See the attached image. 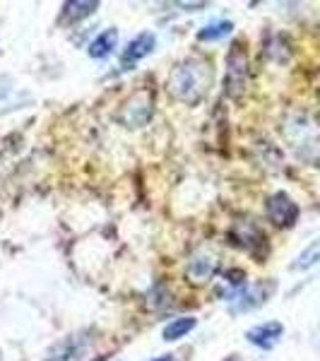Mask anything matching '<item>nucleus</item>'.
Listing matches in <instances>:
<instances>
[{"instance_id": "f257e3e1", "label": "nucleus", "mask_w": 320, "mask_h": 361, "mask_svg": "<svg viewBox=\"0 0 320 361\" xmlns=\"http://www.w3.org/2000/svg\"><path fill=\"white\" fill-rule=\"evenodd\" d=\"M212 63L205 56H188L181 63H176V68L168 75V94L176 102L195 106L212 87Z\"/></svg>"}, {"instance_id": "f03ea898", "label": "nucleus", "mask_w": 320, "mask_h": 361, "mask_svg": "<svg viewBox=\"0 0 320 361\" xmlns=\"http://www.w3.org/2000/svg\"><path fill=\"white\" fill-rule=\"evenodd\" d=\"M279 133L292 154L304 164H320V121L304 109L284 114Z\"/></svg>"}, {"instance_id": "7ed1b4c3", "label": "nucleus", "mask_w": 320, "mask_h": 361, "mask_svg": "<svg viewBox=\"0 0 320 361\" xmlns=\"http://www.w3.org/2000/svg\"><path fill=\"white\" fill-rule=\"evenodd\" d=\"M229 241L234 243L236 248H241V250H246L248 255H253L258 263H263L265 255L270 253V243H267L263 226L255 222L253 217L236 219L229 229Z\"/></svg>"}, {"instance_id": "20e7f679", "label": "nucleus", "mask_w": 320, "mask_h": 361, "mask_svg": "<svg viewBox=\"0 0 320 361\" xmlns=\"http://www.w3.org/2000/svg\"><path fill=\"white\" fill-rule=\"evenodd\" d=\"M248 51L243 49L241 42H234L226 54V78H224V94L229 99H238L243 97L248 87Z\"/></svg>"}, {"instance_id": "39448f33", "label": "nucleus", "mask_w": 320, "mask_h": 361, "mask_svg": "<svg viewBox=\"0 0 320 361\" xmlns=\"http://www.w3.org/2000/svg\"><path fill=\"white\" fill-rule=\"evenodd\" d=\"M152 116H154V94L149 90H140L128 102L121 104L116 121L123 128H128V130H137V128L147 126L152 121Z\"/></svg>"}, {"instance_id": "423d86ee", "label": "nucleus", "mask_w": 320, "mask_h": 361, "mask_svg": "<svg viewBox=\"0 0 320 361\" xmlns=\"http://www.w3.org/2000/svg\"><path fill=\"white\" fill-rule=\"evenodd\" d=\"M277 282L275 279H263V282H251L246 287H241L238 292L229 296V313L231 316H241V313H251L255 308L270 301V296L275 294Z\"/></svg>"}, {"instance_id": "0eeeda50", "label": "nucleus", "mask_w": 320, "mask_h": 361, "mask_svg": "<svg viewBox=\"0 0 320 361\" xmlns=\"http://www.w3.org/2000/svg\"><path fill=\"white\" fill-rule=\"evenodd\" d=\"M265 214L270 219V224L277 226V229H292L296 219H299V205L292 200V195H287L284 190H277V193L267 195Z\"/></svg>"}, {"instance_id": "6e6552de", "label": "nucleus", "mask_w": 320, "mask_h": 361, "mask_svg": "<svg viewBox=\"0 0 320 361\" xmlns=\"http://www.w3.org/2000/svg\"><path fill=\"white\" fill-rule=\"evenodd\" d=\"M156 46V34L154 32H140L137 37H133L123 51H121V68L130 70L135 68L142 58H147Z\"/></svg>"}, {"instance_id": "1a4fd4ad", "label": "nucleus", "mask_w": 320, "mask_h": 361, "mask_svg": "<svg viewBox=\"0 0 320 361\" xmlns=\"http://www.w3.org/2000/svg\"><path fill=\"white\" fill-rule=\"evenodd\" d=\"M219 272V260L209 253H195L185 265V277L193 284H207Z\"/></svg>"}, {"instance_id": "9d476101", "label": "nucleus", "mask_w": 320, "mask_h": 361, "mask_svg": "<svg viewBox=\"0 0 320 361\" xmlns=\"http://www.w3.org/2000/svg\"><path fill=\"white\" fill-rule=\"evenodd\" d=\"M282 335H284V325L279 323V320H267V323H260L248 330L246 340L258 349H265L267 352V349H272L279 340H282Z\"/></svg>"}, {"instance_id": "9b49d317", "label": "nucleus", "mask_w": 320, "mask_h": 361, "mask_svg": "<svg viewBox=\"0 0 320 361\" xmlns=\"http://www.w3.org/2000/svg\"><path fill=\"white\" fill-rule=\"evenodd\" d=\"M87 345H90V337L73 335V337H68L63 345H58V349L46 361H82Z\"/></svg>"}, {"instance_id": "f8f14e48", "label": "nucleus", "mask_w": 320, "mask_h": 361, "mask_svg": "<svg viewBox=\"0 0 320 361\" xmlns=\"http://www.w3.org/2000/svg\"><path fill=\"white\" fill-rule=\"evenodd\" d=\"M97 8H99L97 0H70V3L63 5L58 22H61V25H75V22H80V20H85V17L94 15Z\"/></svg>"}, {"instance_id": "ddd939ff", "label": "nucleus", "mask_w": 320, "mask_h": 361, "mask_svg": "<svg viewBox=\"0 0 320 361\" xmlns=\"http://www.w3.org/2000/svg\"><path fill=\"white\" fill-rule=\"evenodd\" d=\"M116 46H118V29H104L99 37H94V42L90 44L87 54H90V58H94V61H104V58L113 54Z\"/></svg>"}, {"instance_id": "4468645a", "label": "nucleus", "mask_w": 320, "mask_h": 361, "mask_svg": "<svg viewBox=\"0 0 320 361\" xmlns=\"http://www.w3.org/2000/svg\"><path fill=\"white\" fill-rule=\"evenodd\" d=\"M234 32V22L229 20H217V22H209L197 32V42L202 44H212V42H222L229 34Z\"/></svg>"}, {"instance_id": "2eb2a0df", "label": "nucleus", "mask_w": 320, "mask_h": 361, "mask_svg": "<svg viewBox=\"0 0 320 361\" xmlns=\"http://www.w3.org/2000/svg\"><path fill=\"white\" fill-rule=\"evenodd\" d=\"M320 263V238H316L313 243H308V246L301 250L299 255L294 258V263L289 265V270L292 272H306L311 270L313 265Z\"/></svg>"}, {"instance_id": "dca6fc26", "label": "nucleus", "mask_w": 320, "mask_h": 361, "mask_svg": "<svg viewBox=\"0 0 320 361\" xmlns=\"http://www.w3.org/2000/svg\"><path fill=\"white\" fill-rule=\"evenodd\" d=\"M197 325V318L193 316H181V318H173L171 323L164 328V340L166 342H176L181 340V337H185Z\"/></svg>"}, {"instance_id": "f3484780", "label": "nucleus", "mask_w": 320, "mask_h": 361, "mask_svg": "<svg viewBox=\"0 0 320 361\" xmlns=\"http://www.w3.org/2000/svg\"><path fill=\"white\" fill-rule=\"evenodd\" d=\"M149 361H181V359H178V354H161V357L149 359Z\"/></svg>"}, {"instance_id": "a211bd4d", "label": "nucleus", "mask_w": 320, "mask_h": 361, "mask_svg": "<svg viewBox=\"0 0 320 361\" xmlns=\"http://www.w3.org/2000/svg\"><path fill=\"white\" fill-rule=\"evenodd\" d=\"M316 345L320 347V325H318V330H316Z\"/></svg>"}, {"instance_id": "6ab92c4d", "label": "nucleus", "mask_w": 320, "mask_h": 361, "mask_svg": "<svg viewBox=\"0 0 320 361\" xmlns=\"http://www.w3.org/2000/svg\"><path fill=\"white\" fill-rule=\"evenodd\" d=\"M224 361H241V359H238L236 354H231V357H229V359H224Z\"/></svg>"}]
</instances>
